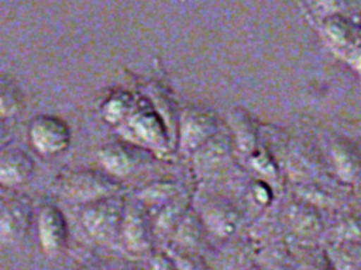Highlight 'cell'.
<instances>
[{"mask_svg": "<svg viewBox=\"0 0 361 270\" xmlns=\"http://www.w3.org/2000/svg\"><path fill=\"white\" fill-rule=\"evenodd\" d=\"M55 187L63 197L79 201L92 202L109 195L118 194L121 183L110 173L99 170H69L55 179Z\"/></svg>", "mask_w": 361, "mask_h": 270, "instance_id": "cell-1", "label": "cell"}, {"mask_svg": "<svg viewBox=\"0 0 361 270\" xmlns=\"http://www.w3.org/2000/svg\"><path fill=\"white\" fill-rule=\"evenodd\" d=\"M126 208V201L120 194L87 202L82 214V224L94 239L109 240L121 232Z\"/></svg>", "mask_w": 361, "mask_h": 270, "instance_id": "cell-2", "label": "cell"}, {"mask_svg": "<svg viewBox=\"0 0 361 270\" xmlns=\"http://www.w3.org/2000/svg\"><path fill=\"white\" fill-rule=\"evenodd\" d=\"M28 135L32 146L41 155H58L71 143V129L68 124L51 114H42L32 118Z\"/></svg>", "mask_w": 361, "mask_h": 270, "instance_id": "cell-3", "label": "cell"}, {"mask_svg": "<svg viewBox=\"0 0 361 270\" xmlns=\"http://www.w3.org/2000/svg\"><path fill=\"white\" fill-rule=\"evenodd\" d=\"M217 132V118L212 111L189 107L180 115L179 146L185 152H195Z\"/></svg>", "mask_w": 361, "mask_h": 270, "instance_id": "cell-4", "label": "cell"}, {"mask_svg": "<svg viewBox=\"0 0 361 270\" xmlns=\"http://www.w3.org/2000/svg\"><path fill=\"white\" fill-rule=\"evenodd\" d=\"M155 228L151 225L148 211L141 201H134L127 205L121 235L124 246L137 255L145 253L152 246V233Z\"/></svg>", "mask_w": 361, "mask_h": 270, "instance_id": "cell-5", "label": "cell"}, {"mask_svg": "<svg viewBox=\"0 0 361 270\" xmlns=\"http://www.w3.org/2000/svg\"><path fill=\"white\" fill-rule=\"evenodd\" d=\"M100 165L114 177L135 173L147 162V150L127 142H110L97 152Z\"/></svg>", "mask_w": 361, "mask_h": 270, "instance_id": "cell-6", "label": "cell"}, {"mask_svg": "<svg viewBox=\"0 0 361 270\" xmlns=\"http://www.w3.org/2000/svg\"><path fill=\"white\" fill-rule=\"evenodd\" d=\"M322 31L330 48L345 60L361 44V25L341 14L323 18Z\"/></svg>", "mask_w": 361, "mask_h": 270, "instance_id": "cell-7", "label": "cell"}, {"mask_svg": "<svg viewBox=\"0 0 361 270\" xmlns=\"http://www.w3.org/2000/svg\"><path fill=\"white\" fill-rule=\"evenodd\" d=\"M31 204L27 197H11L1 205L0 238L3 243L13 245L21 240L30 226Z\"/></svg>", "mask_w": 361, "mask_h": 270, "instance_id": "cell-8", "label": "cell"}, {"mask_svg": "<svg viewBox=\"0 0 361 270\" xmlns=\"http://www.w3.org/2000/svg\"><path fill=\"white\" fill-rule=\"evenodd\" d=\"M38 236L47 253H58L66 243L68 226L62 211L55 205H45L38 214Z\"/></svg>", "mask_w": 361, "mask_h": 270, "instance_id": "cell-9", "label": "cell"}, {"mask_svg": "<svg viewBox=\"0 0 361 270\" xmlns=\"http://www.w3.org/2000/svg\"><path fill=\"white\" fill-rule=\"evenodd\" d=\"M193 153L196 172L200 176H212L227 163L231 155V141L227 135L217 132Z\"/></svg>", "mask_w": 361, "mask_h": 270, "instance_id": "cell-10", "label": "cell"}, {"mask_svg": "<svg viewBox=\"0 0 361 270\" xmlns=\"http://www.w3.org/2000/svg\"><path fill=\"white\" fill-rule=\"evenodd\" d=\"M34 173L31 156L18 148L3 149L0 155V183L6 187H17L30 180Z\"/></svg>", "mask_w": 361, "mask_h": 270, "instance_id": "cell-11", "label": "cell"}, {"mask_svg": "<svg viewBox=\"0 0 361 270\" xmlns=\"http://www.w3.org/2000/svg\"><path fill=\"white\" fill-rule=\"evenodd\" d=\"M331 159L341 181L353 184L361 177V152L350 139L338 138L333 142Z\"/></svg>", "mask_w": 361, "mask_h": 270, "instance_id": "cell-12", "label": "cell"}, {"mask_svg": "<svg viewBox=\"0 0 361 270\" xmlns=\"http://www.w3.org/2000/svg\"><path fill=\"white\" fill-rule=\"evenodd\" d=\"M128 125L131 131L149 146L158 148V149L166 148L168 145L166 128L154 111L134 108L131 117L128 118Z\"/></svg>", "mask_w": 361, "mask_h": 270, "instance_id": "cell-13", "label": "cell"}, {"mask_svg": "<svg viewBox=\"0 0 361 270\" xmlns=\"http://www.w3.org/2000/svg\"><path fill=\"white\" fill-rule=\"evenodd\" d=\"M288 217L296 233L312 238L322 231V219L316 207L307 201H299L289 207Z\"/></svg>", "mask_w": 361, "mask_h": 270, "instance_id": "cell-14", "label": "cell"}, {"mask_svg": "<svg viewBox=\"0 0 361 270\" xmlns=\"http://www.w3.org/2000/svg\"><path fill=\"white\" fill-rule=\"evenodd\" d=\"M228 121L238 149L244 153L255 152L258 142L257 128L248 111L243 108H234L230 112Z\"/></svg>", "mask_w": 361, "mask_h": 270, "instance_id": "cell-15", "label": "cell"}, {"mask_svg": "<svg viewBox=\"0 0 361 270\" xmlns=\"http://www.w3.org/2000/svg\"><path fill=\"white\" fill-rule=\"evenodd\" d=\"M334 270H361V242L338 240L329 252Z\"/></svg>", "mask_w": 361, "mask_h": 270, "instance_id": "cell-16", "label": "cell"}, {"mask_svg": "<svg viewBox=\"0 0 361 270\" xmlns=\"http://www.w3.org/2000/svg\"><path fill=\"white\" fill-rule=\"evenodd\" d=\"M188 211V200L178 194L171 201H168L159 211V215L154 225L155 232L162 236L175 232V229L178 228V225L180 224Z\"/></svg>", "mask_w": 361, "mask_h": 270, "instance_id": "cell-17", "label": "cell"}, {"mask_svg": "<svg viewBox=\"0 0 361 270\" xmlns=\"http://www.w3.org/2000/svg\"><path fill=\"white\" fill-rule=\"evenodd\" d=\"M135 108L134 98L130 93L117 91L111 94L102 105V115L110 124H118L128 120Z\"/></svg>", "mask_w": 361, "mask_h": 270, "instance_id": "cell-18", "label": "cell"}, {"mask_svg": "<svg viewBox=\"0 0 361 270\" xmlns=\"http://www.w3.org/2000/svg\"><path fill=\"white\" fill-rule=\"evenodd\" d=\"M202 232L203 229H202L200 218L193 211L189 210L173 233H175V240L178 246L192 250L202 243V239H203Z\"/></svg>", "mask_w": 361, "mask_h": 270, "instance_id": "cell-19", "label": "cell"}, {"mask_svg": "<svg viewBox=\"0 0 361 270\" xmlns=\"http://www.w3.org/2000/svg\"><path fill=\"white\" fill-rule=\"evenodd\" d=\"M207 225L219 235H230L235 231L238 215L230 205H213L206 214Z\"/></svg>", "mask_w": 361, "mask_h": 270, "instance_id": "cell-20", "label": "cell"}, {"mask_svg": "<svg viewBox=\"0 0 361 270\" xmlns=\"http://www.w3.org/2000/svg\"><path fill=\"white\" fill-rule=\"evenodd\" d=\"M24 105V97L20 89L7 79H1L0 83V111L3 117L17 115Z\"/></svg>", "mask_w": 361, "mask_h": 270, "instance_id": "cell-21", "label": "cell"}, {"mask_svg": "<svg viewBox=\"0 0 361 270\" xmlns=\"http://www.w3.org/2000/svg\"><path fill=\"white\" fill-rule=\"evenodd\" d=\"M178 195L176 191V184L173 181L168 180H161L155 181L145 188H142L138 194V198L144 204H166L171 201L173 197Z\"/></svg>", "mask_w": 361, "mask_h": 270, "instance_id": "cell-22", "label": "cell"}, {"mask_svg": "<svg viewBox=\"0 0 361 270\" xmlns=\"http://www.w3.org/2000/svg\"><path fill=\"white\" fill-rule=\"evenodd\" d=\"M340 240H354L361 242V219L347 218L338 225Z\"/></svg>", "mask_w": 361, "mask_h": 270, "instance_id": "cell-23", "label": "cell"}, {"mask_svg": "<svg viewBox=\"0 0 361 270\" xmlns=\"http://www.w3.org/2000/svg\"><path fill=\"white\" fill-rule=\"evenodd\" d=\"M171 257L175 260L180 270H200L199 259L189 249L178 246V250L171 253Z\"/></svg>", "mask_w": 361, "mask_h": 270, "instance_id": "cell-24", "label": "cell"}, {"mask_svg": "<svg viewBox=\"0 0 361 270\" xmlns=\"http://www.w3.org/2000/svg\"><path fill=\"white\" fill-rule=\"evenodd\" d=\"M357 0H317L319 7L324 13V18L334 14L344 15L345 10H350Z\"/></svg>", "mask_w": 361, "mask_h": 270, "instance_id": "cell-25", "label": "cell"}, {"mask_svg": "<svg viewBox=\"0 0 361 270\" xmlns=\"http://www.w3.org/2000/svg\"><path fill=\"white\" fill-rule=\"evenodd\" d=\"M151 270H180L171 255L155 253L149 262Z\"/></svg>", "mask_w": 361, "mask_h": 270, "instance_id": "cell-26", "label": "cell"}, {"mask_svg": "<svg viewBox=\"0 0 361 270\" xmlns=\"http://www.w3.org/2000/svg\"><path fill=\"white\" fill-rule=\"evenodd\" d=\"M250 270H258V269H250Z\"/></svg>", "mask_w": 361, "mask_h": 270, "instance_id": "cell-27", "label": "cell"}]
</instances>
